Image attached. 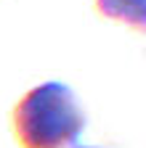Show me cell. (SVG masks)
Segmentation results:
<instances>
[{"mask_svg": "<svg viewBox=\"0 0 146 148\" xmlns=\"http://www.w3.org/2000/svg\"><path fill=\"white\" fill-rule=\"evenodd\" d=\"M85 127V108L64 82H43L13 106V135L21 148H77Z\"/></svg>", "mask_w": 146, "mask_h": 148, "instance_id": "cell-1", "label": "cell"}, {"mask_svg": "<svg viewBox=\"0 0 146 148\" xmlns=\"http://www.w3.org/2000/svg\"><path fill=\"white\" fill-rule=\"evenodd\" d=\"M96 8L101 16L125 21L136 29H143L146 24V0H96Z\"/></svg>", "mask_w": 146, "mask_h": 148, "instance_id": "cell-2", "label": "cell"}, {"mask_svg": "<svg viewBox=\"0 0 146 148\" xmlns=\"http://www.w3.org/2000/svg\"><path fill=\"white\" fill-rule=\"evenodd\" d=\"M77 148H98V145H77Z\"/></svg>", "mask_w": 146, "mask_h": 148, "instance_id": "cell-3", "label": "cell"}]
</instances>
